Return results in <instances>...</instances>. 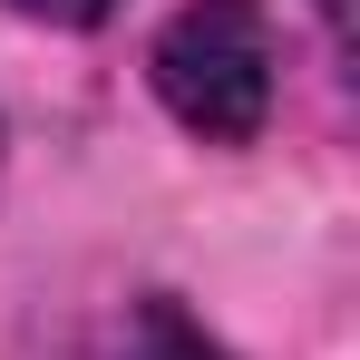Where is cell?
<instances>
[{
    "label": "cell",
    "instance_id": "obj_1",
    "mask_svg": "<svg viewBox=\"0 0 360 360\" xmlns=\"http://www.w3.org/2000/svg\"><path fill=\"white\" fill-rule=\"evenodd\" d=\"M146 78L166 98V117L205 146H253L273 117V20L263 0H185L156 30Z\"/></svg>",
    "mask_w": 360,
    "mask_h": 360
},
{
    "label": "cell",
    "instance_id": "obj_2",
    "mask_svg": "<svg viewBox=\"0 0 360 360\" xmlns=\"http://www.w3.org/2000/svg\"><path fill=\"white\" fill-rule=\"evenodd\" d=\"M127 360H234L185 302H146L136 311V331H127Z\"/></svg>",
    "mask_w": 360,
    "mask_h": 360
},
{
    "label": "cell",
    "instance_id": "obj_3",
    "mask_svg": "<svg viewBox=\"0 0 360 360\" xmlns=\"http://www.w3.org/2000/svg\"><path fill=\"white\" fill-rule=\"evenodd\" d=\"M10 10H30V20H59V30H88V20H108L117 0H10Z\"/></svg>",
    "mask_w": 360,
    "mask_h": 360
},
{
    "label": "cell",
    "instance_id": "obj_4",
    "mask_svg": "<svg viewBox=\"0 0 360 360\" xmlns=\"http://www.w3.org/2000/svg\"><path fill=\"white\" fill-rule=\"evenodd\" d=\"M321 20H331V30H341V39H351V0H321Z\"/></svg>",
    "mask_w": 360,
    "mask_h": 360
}]
</instances>
